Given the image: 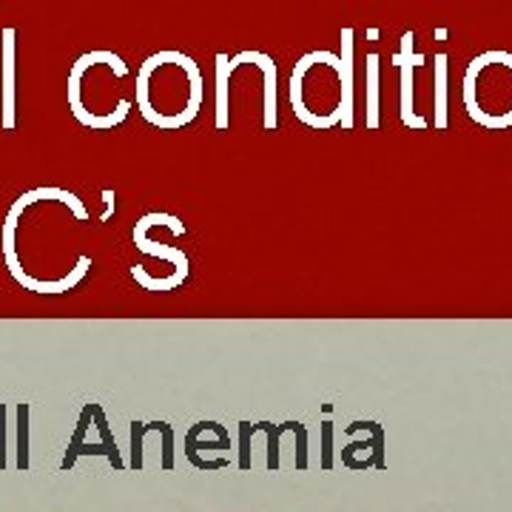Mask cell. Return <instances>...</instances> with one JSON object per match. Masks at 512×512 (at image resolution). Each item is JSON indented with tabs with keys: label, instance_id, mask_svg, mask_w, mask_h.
<instances>
[{
	"label": "cell",
	"instance_id": "7a4b0ae2",
	"mask_svg": "<svg viewBox=\"0 0 512 512\" xmlns=\"http://www.w3.org/2000/svg\"><path fill=\"white\" fill-rule=\"evenodd\" d=\"M128 66L114 52H89L77 57L69 74V106L86 128L106 131L123 123L131 100L123 94Z\"/></svg>",
	"mask_w": 512,
	"mask_h": 512
},
{
	"label": "cell",
	"instance_id": "277c9868",
	"mask_svg": "<svg viewBox=\"0 0 512 512\" xmlns=\"http://www.w3.org/2000/svg\"><path fill=\"white\" fill-rule=\"evenodd\" d=\"M467 109L484 126L512 123V57L490 52L476 60L464 83Z\"/></svg>",
	"mask_w": 512,
	"mask_h": 512
},
{
	"label": "cell",
	"instance_id": "5b68a950",
	"mask_svg": "<svg viewBox=\"0 0 512 512\" xmlns=\"http://www.w3.org/2000/svg\"><path fill=\"white\" fill-rule=\"evenodd\" d=\"M134 242H137V248H140L143 254L163 256L180 282L188 276V256H185L183 251H177V248H171V245H160V248H154V245H151V239H148L146 225H143V222H137V228H134Z\"/></svg>",
	"mask_w": 512,
	"mask_h": 512
},
{
	"label": "cell",
	"instance_id": "3957f363",
	"mask_svg": "<svg viewBox=\"0 0 512 512\" xmlns=\"http://www.w3.org/2000/svg\"><path fill=\"white\" fill-rule=\"evenodd\" d=\"M293 114L311 128L350 126V63L330 52L305 55L291 74Z\"/></svg>",
	"mask_w": 512,
	"mask_h": 512
},
{
	"label": "cell",
	"instance_id": "6da1fadb",
	"mask_svg": "<svg viewBox=\"0 0 512 512\" xmlns=\"http://www.w3.org/2000/svg\"><path fill=\"white\" fill-rule=\"evenodd\" d=\"M202 97L200 66L183 52H157L137 72V106L151 126L165 131L188 126L200 114Z\"/></svg>",
	"mask_w": 512,
	"mask_h": 512
},
{
	"label": "cell",
	"instance_id": "8992f818",
	"mask_svg": "<svg viewBox=\"0 0 512 512\" xmlns=\"http://www.w3.org/2000/svg\"><path fill=\"white\" fill-rule=\"evenodd\" d=\"M3 37H6V117H3V128H12L15 126V117H12V74H15V69H12V37H15V32L12 29H6L3 32Z\"/></svg>",
	"mask_w": 512,
	"mask_h": 512
}]
</instances>
